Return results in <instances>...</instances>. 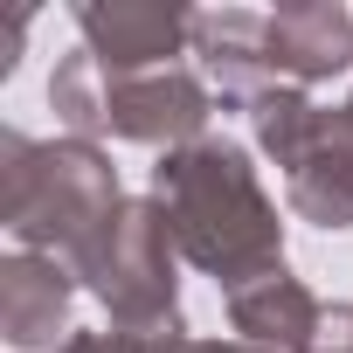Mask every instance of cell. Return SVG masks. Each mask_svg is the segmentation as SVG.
Returning a JSON list of instances; mask_svg holds the SVG:
<instances>
[{"label":"cell","mask_w":353,"mask_h":353,"mask_svg":"<svg viewBox=\"0 0 353 353\" xmlns=\"http://www.w3.org/2000/svg\"><path fill=\"white\" fill-rule=\"evenodd\" d=\"M152 201L194 270H208L222 291H243L270 270H284V222L256 181V166L229 139L173 145L152 166Z\"/></svg>","instance_id":"obj_1"},{"label":"cell","mask_w":353,"mask_h":353,"mask_svg":"<svg viewBox=\"0 0 353 353\" xmlns=\"http://www.w3.org/2000/svg\"><path fill=\"white\" fill-rule=\"evenodd\" d=\"M118 208H125L118 166L90 139L35 145L21 132H0V222H8L14 250L77 263Z\"/></svg>","instance_id":"obj_2"},{"label":"cell","mask_w":353,"mask_h":353,"mask_svg":"<svg viewBox=\"0 0 353 353\" xmlns=\"http://www.w3.org/2000/svg\"><path fill=\"white\" fill-rule=\"evenodd\" d=\"M256 145L284 166L291 208L319 229H353V97L319 111L305 90L277 83L250 104Z\"/></svg>","instance_id":"obj_3"},{"label":"cell","mask_w":353,"mask_h":353,"mask_svg":"<svg viewBox=\"0 0 353 353\" xmlns=\"http://www.w3.org/2000/svg\"><path fill=\"white\" fill-rule=\"evenodd\" d=\"M70 270L104 298V312H111L118 332H132V339L166 332V339H173V319H181L173 229H166V215H159L152 194H145V201H125V208L90 236V250H83Z\"/></svg>","instance_id":"obj_4"},{"label":"cell","mask_w":353,"mask_h":353,"mask_svg":"<svg viewBox=\"0 0 353 353\" xmlns=\"http://www.w3.org/2000/svg\"><path fill=\"white\" fill-rule=\"evenodd\" d=\"M215 111V90L194 70H139V77H111L104 70V132L132 139V145H194L201 125Z\"/></svg>","instance_id":"obj_5"},{"label":"cell","mask_w":353,"mask_h":353,"mask_svg":"<svg viewBox=\"0 0 353 353\" xmlns=\"http://www.w3.org/2000/svg\"><path fill=\"white\" fill-rule=\"evenodd\" d=\"M77 35L97 56V70L139 77V70H173V56L194 42V14L181 0H111V8L90 0L77 8Z\"/></svg>","instance_id":"obj_6"},{"label":"cell","mask_w":353,"mask_h":353,"mask_svg":"<svg viewBox=\"0 0 353 353\" xmlns=\"http://www.w3.org/2000/svg\"><path fill=\"white\" fill-rule=\"evenodd\" d=\"M339 70H353V14L346 8L298 0V8L263 14V90H277V83L305 90Z\"/></svg>","instance_id":"obj_7"},{"label":"cell","mask_w":353,"mask_h":353,"mask_svg":"<svg viewBox=\"0 0 353 353\" xmlns=\"http://www.w3.org/2000/svg\"><path fill=\"white\" fill-rule=\"evenodd\" d=\"M63 319H70V263L14 250L0 263V332H8V346L42 353V346H56Z\"/></svg>","instance_id":"obj_8"},{"label":"cell","mask_w":353,"mask_h":353,"mask_svg":"<svg viewBox=\"0 0 353 353\" xmlns=\"http://www.w3.org/2000/svg\"><path fill=\"white\" fill-rule=\"evenodd\" d=\"M229 325L250 346H263V353H312L319 346V325H325V305L291 270H270V277L229 291Z\"/></svg>","instance_id":"obj_9"},{"label":"cell","mask_w":353,"mask_h":353,"mask_svg":"<svg viewBox=\"0 0 353 353\" xmlns=\"http://www.w3.org/2000/svg\"><path fill=\"white\" fill-rule=\"evenodd\" d=\"M49 104H56V118H63L70 139H97V132H104V70H97L90 49H77V56L56 63Z\"/></svg>","instance_id":"obj_10"},{"label":"cell","mask_w":353,"mask_h":353,"mask_svg":"<svg viewBox=\"0 0 353 353\" xmlns=\"http://www.w3.org/2000/svg\"><path fill=\"white\" fill-rule=\"evenodd\" d=\"M56 353H145V339H132V332H70Z\"/></svg>","instance_id":"obj_11"},{"label":"cell","mask_w":353,"mask_h":353,"mask_svg":"<svg viewBox=\"0 0 353 353\" xmlns=\"http://www.w3.org/2000/svg\"><path fill=\"white\" fill-rule=\"evenodd\" d=\"M312 353H353V305H332L325 325H319V346Z\"/></svg>","instance_id":"obj_12"},{"label":"cell","mask_w":353,"mask_h":353,"mask_svg":"<svg viewBox=\"0 0 353 353\" xmlns=\"http://www.w3.org/2000/svg\"><path fill=\"white\" fill-rule=\"evenodd\" d=\"M152 353H263V346H250V339H181V332H173Z\"/></svg>","instance_id":"obj_13"}]
</instances>
